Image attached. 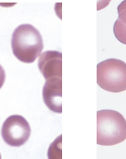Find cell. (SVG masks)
<instances>
[{"instance_id": "6da1fadb", "label": "cell", "mask_w": 126, "mask_h": 159, "mask_svg": "<svg viewBox=\"0 0 126 159\" xmlns=\"http://www.w3.org/2000/svg\"><path fill=\"white\" fill-rule=\"evenodd\" d=\"M14 55L21 62L33 63L44 47L41 34L31 25H19L13 33L11 40Z\"/></svg>"}, {"instance_id": "8992f818", "label": "cell", "mask_w": 126, "mask_h": 159, "mask_svg": "<svg viewBox=\"0 0 126 159\" xmlns=\"http://www.w3.org/2000/svg\"><path fill=\"white\" fill-rule=\"evenodd\" d=\"M42 96L46 106L53 112H62V78L46 80Z\"/></svg>"}, {"instance_id": "277c9868", "label": "cell", "mask_w": 126, "mask_h": 159, "mask_svg": "<svg viewBox=\"0 0 126 159\" xmlns=\"http://www.w3.org/2000/svg\"><path fill=\"white\" fill-rule=\"evenodd\" d=\"M31 129L25 117L13 115L8 117L3 124L1 134L3 141L10 147H20L30 138Z\"/></svg>"}, {"instance_id": "ba28073f", "label": "cell", "mask_w": 126, "mask_h": 159, "mask_svg": "<svg viewBox=\"0 0 126 159\" xmlns=\"http://www.w3.org/2000/svg\"><path fill=\"white\" fill-rule=\"evenodd\" d=\"M119 19L126 25V0L121 2L118 7Z\"/></svg>"}, {"instance_id": "52a82bcc", "label": "cell", "mask_w": 126, "mask_h": 159, "mask_svg": "<svg viewBox=\"0 0 126 159\" xmlns=\"http://www.w3.org/2000/svg\"><path fill=\"white\" fill-rule=\"evenodd\" d=\"M114 33L119 41L126 44V25L118 19L114 23Z\"/></svg>"}, {"instance_id": "9c48e42d", "label": "cell", "mask_w": 126, "mask_h": 159, "mask_svg": "<svg viewBox=\"0 0 126 159\" xmlns=\"http://www.w3.org/2000/svg\"><path fill=\"white\" fill-rule=\"evenodd\" d=\"M4 81H5V71L3 70V66L0 65V89L4 84Z\"/></svg>"}, {"instance_id": "7a4b0ae2", "label": "cell", "mask_w": 126, "mask_h": 159, "mask_svg": "<svg viewBox=\"0 0 126 159\" xmlns=\"http://www.w3.org/2000/svg\"><path fill=\"white\" fill-rule=\"evenodd\" d=\"M125 139V118L116 111H99L97 112V143L101 146H114Z\"/></svg>"}, {"instance_id": "5b68a950", "label": "cell", "mask_w": 126, "mask_h": 159, "mask_svg": "<svg viewBox=\"0 0 126 159\" xmlns=\"http://www.w3.org/2000/svg\"><path fill=\"white\" fill-rule=\"evenodd\" d=\"M38 66L46 80L62 78V55L59 51L47 50L42 53L39 59Z\"/></svg>"}, {"instance_id": "3957f363", "label": "cell", "mask_w": 126, "mask_h": 159, "mask_svg": "<svg viewBox=\"0 0 126 159\" xmlns=\"http://www.w3.org/2000/svg\"><path fill=\"white\" fill-rule=\"evenodd\" d=\"M97 83L113 93L126 91V63L117 59L100 62L97 66Z\"/></svg>"}]
</instances>
